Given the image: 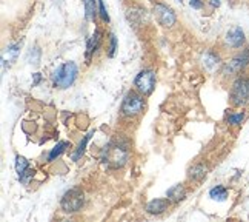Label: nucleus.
<instances>
[{"label": "nucleus", "mask_w": 249, "mask_h": 222, "mask_svg": "<svg viewBox=\"0 0 249 222\" xmlns=\"http://www.w3.org/2000/svg\"><path fill=\"white\" fill-rule=\"evenodd\" d=\"M208 165L205 162H196L193 167H189L188 170V179L191 182H202L208 176Z\"/></svg>", "instance_id": "4468645a"}, {"label": "nucleus", "mask_w": 249, "mask_h": 222, "mask_svg": "<svg viewBox=\"0 0 249 222\" xmlns=\"http://www.w3.org/2000/svg\"><path fill=\"white\" fill-rule=\"evenodd\" d=\"M97 2H99V17L102 19L103 23H109L111 19H109L107 6H105V2H103V0H97Z\"/></svg>", "instance_id": "393cba45"}, {"label": "nucleus", "mask_w": 249, "mask_h": 222, "mask_svg": "<svg viewBox=\"0 0 249 222\" xmlns=\"http://www.w3.org/2000/svg\"><path fill=\"white\" fill-rule=\"evenodd\" d=\"M79 77V66L75 62H63L51 74V83L57 90H68Z\"/></svg>", "instance_id": "7ed1b4c3"}, {"label": "nucleus", "mask_w": 249, "mask_h": 222, "mask_svg": "<svg viewBox=\"0 0 249 222\" xmlns=\"http://www.w3.org/2000/svg\"><path fill=\"white\" fill-rule=\"evenodd\" d=\"M171 204L172 202L168 198H157V199H152L148 202L146 207H145V211L151 216H160V215L166 213L171 207Z\"/></svg>", "instance_id": "f8f14e48"}, {"label": "nucleus", "mask_w": 249, "mask_h": 222, "mask_svg": "<svg viewBox=\"0 0 249 222\" xmlns=\"http://www.w3.org/2000/svg\"><path fill=\"white\" fill-rule=\"evenodd\" d=\"M129 159V148L128 142L122 139H114L109 143L103 147L100 161L107 168L119 170L126 165V162Z\"/></svg>", "instance_id": "f257e3e1"}, {"label": "nucleus", "mask_w": 249, "mask_h": 222, "mask_svg": "<svg viewBox=\"0 0 249 222\" xmlns=\"http://www.w3.org/2000/svg\"><path fill=\"white\" fill-rule=\"evenodd\" d=\"M34 175H36V170L30 167V168H28V170L23 173V175H22L20 178H18V179H20L22 184H25V185H26V184H30V181L34 178Z\"/></svg>", "instance_id": "a878e982"}, {"label": "nucleus", "mask_w": 249, "mask_h": 222, "mask_svg": "<svg viewBox=\"0 0 249 222\" xmlns=\"http://www.w3.org/2000/svg\"><path fill=\"white\" fill-rule=\"evenodd\" d=\"M189 6L194 9H203L205 3H203V0H189Z\"/></svg>", "instance_id": "bb28decb"}, {"label": "nucleus", "mask_w": 249, "mask_h": 222, "mask_svg": "<svg viewBox=\"0 0 249 222\" xmlns=\"http://www.w3.org/2000/svg\"><path fill=\"white\" fill-rule=\"evenodd\" d=\"M156 83H157V76L152 68H143L134 77V88L143 96H151L152 91L156 90Z\"/></svg>", "instance_id": "0eeeda50"}, {"label": "nucleus", "mask_w": 249, "mask_h": 222, "mask_svg": "<svg viewBox=\"0 0 249 222\" xmlns=\"http://www.w3.org/2000/svg\"><path fill=\"white\" fill-rule=\"evenodd\" d=\"M82 2L86 22H95V19L99 16V2L97 0H82Z\"/></svg>", "instance_id": "f3484780"}, {"label": "nucleus", "mask_w": 249, "mask_h": 222, "mask_svg": "<svg viewBox=\"0 0 249 222\" xmlns=\"http://www.w3.org/2000/svg\"><path fill=\"white\" fill-rule=\"evenodd\" d=\"M20 48H22V42H17V43H9L2 51V68H3V71L6 68H9V66L17 61L18 54H20Z\"/></svg>", "instance_id": "ddd939ff"}, {"label": "nucleus", "mask_w": 249, "mask_h": 222, "mask_svg": "<svg viewBox=\"0 0 249 222\" xmlns=\"http://www.w3.org/2000/svg\"><path fill=\"white\" fill-rule=\"evenodd\" d=\"M223 42H225V46L229 48V50L232 51H238L242 50L243 46H246V34H245V30L242 26H232L229 28L226 31L225 37H223Z\"/></svg>", "instance_id": "1a4fd4ad"}, {"label": "nucleus", "mask_w": 249, "mask_h": 222, "mask_svg": "<svg viewBox=\"0 0 249 222\" xmlns=\"http://www.w3.org/2000/svg\"><path fill=\"white\" fill-rule=\"evenodd\" d=\"M249 68V46H243L242 50L235 51L232 57H229L228 61L223 62L220 74L223 79H235L237 76L246 73Z\"/></svg>", "instance_id": "f03ea898"}, {"label": "nucleus", "mask_w": 249, "mask_h": 222, "mask_svg": "<svg viewBox=\"0 0 249 222\" xmlns=\"http://www.w3.org/2000/svg\"><path fill=\"white\" fill-rule=\"evenodd\" d=\"M40 57H42V51L39 46H33L30 51H28V56H26V61L30 63H34V65H39L40 62Z\"/></svg>", "instance_id": "5701e85b"}, {"label": "nucleus", "mask_w": 249, "mask_h": 222, "mask_svg": "<svg viewBox=\"0 0 249 222\" xmlns=\"http://www.w3.org/2000/svg\"><path fill=\"white\" fill-rule=\"evenodd\" d=\"M208 3L213 8H218L220 5H222V0H208Z\"/></svg>", "instance_id": "c85d7f7f"}, {"label": "nucleus", "mask_w": 249, "mask_h": 222, "mask_svg": "<svg viewBox=\"0 0 249 222\" xmlns=\"http://www.w3.org/2000/svg\"><path fill=\"white\" fill-rule=\"evenodd\" d=\"M200 65H202V68L206 73L214 74L215 71H220V68H222L223 59L217 51L208 48V50H205L202 54H200Z\"/></svg>", "instance_id": "9d476101"}, {"label": "nucleus", "mask_w": 249, "mask_h": 222, "mask_svg": "<svg viewBox=\"0 0 249 222\" xmlns=\"http://www.w3.org/2000/svg\"><path fill=\"white\" fill-rule=\"evenodd\" d=\"M128 20L134 25V26H142L143 23H145V20L148 19V13L145 8L142 6H132L128 9Z\"/></svg>", "instance_id": "2eb2a0df"}, {"label": "nucleus", "mask_w": 249, "mask_h": 222, "mask_svg": "<svg viewBox=\"0 0 249 222\" xmlns=\"http://www.w3.org/2000/svg\"><path fill=\"white\" fill-rule=\"evenodd\" d=\"M68 148H71V142H66V141L57 142V145L50 153H48V162H54L57 158H60Z\"/></svg>", "instance_id": "6ab92c4d"}, {"label": "nucleus", "mask_w": 249, "mask_h": 222, "mask_svg": "<svg viewBox=\"0 0 249 222\" xmlns=\"http://www.w3.org/2000/svg\"><path fill=\"white\" fill-rule=\"evenodd\" d=\"M146 96H143L142 93H139L136 88L129 90L124 98L122 101L120 105V114L123 118H128V119H136L139 116L145 111L146 107V101H145Z\"/></svg>", "instance_id": "39448f33"}, {"label": "nucleus", "mask_w": 249, "mask_h": 222, "mask_svg": "<svg viewBox=\"0 0 249 222\" xmlns=\"http://www.w3.org/2000/svg\"><path fill=\"white\" fill-rule=\"evenodd\" d=\"M28 168H30V162H28V159L23 158V156H17L16 158V173H17V176L20 178Z\"/></svg>", "instance_id": "4be33fe9"}, {"label": "nucleus", "mask_w": 249, "mask_h": 222, "mask_svg": "<svg viewBox=\"0 0 249 222\" xmlns=\"http://www.w3.org/2000/svg\"><path fill=\"white\" fill-rule=\"evenodd\" d=\"M246 111L243 108H240L238 111H231V113H228L226 114V123L229 125V127H242L243 122L246 121Z\"/></svg>", "instance_id": "a211bd4d"}, {"label": "nucleus", "mask_w": 249, "mask_h": 222, "mask_svg": "<svg viewBox=\"0 0 249 222\" xmlns=\"http://www.w3.org/2000/svg\"><path fill=\"white\" fill-rule=\"evenodd\" d=\"M229 196V190L225 185H215L209 190V198L217 202H225Z\"/></svg>", "instance_id": "aec40b11"}, {"label": "nucleus", "mask_w": 249, "mask_h": 222, "mask_svg": "<svg viewBox=\"0 0 249 222\" xmlns=\"http://www.w3.org/2000/svg\"><path fill=\"white\" fill-rule=\"evenodd\" d=\"M102 42H103V31L100 28H95L94 30V34L86 40V51H85V57H86V65H89L94 54L100 50L102 46Z\"/></svg>", "instance_id": "9b49d317"}, {"label": "nucleus", "mask_w": 249, "mask_h": 222, "mask_svg": "<svg viewBox=\"0 0 249 222\" xmlns=\"http://www.w3.org/2000/svg\"><path fill=\"white\" fill-rule=\"evenodd\" d=\"M229 103L234 108H246L249 105V76L246 73L232 79L229 88Z\"/></svg>", "instance_id": "20e7f679"}, {"label": "nucleus", "mask_w": 249, "mask_h": 222, "mask_svg": "<svg viewBox=\"0 0 249 222\" xmlns=\"http://www.w3.org/2000/svg\"><path fill=\"white\" fill-rule=\"evenodd\" d=\"M117 45H119V42H117L116 34H114V33H109V37H108V53H107L109 59H112V57L116 56Z\"/></svg>", "instance_id": "b1692460"}, {"label": "nucleus", "mask_w": 249, "mask_h": 222, "mask_svg": "<svg viewBox=\"0 0 249 222\" xmlns=\"http://www.w3.org/2000/svg\"><path fill=\"white\" fill-rule=\"evenodd\" d=\"M152 16L157 20V23L161 28H166V30H171L177 25V14L169 5L160 2V0H152Z\"/></svg>", "instance_id": "423d86ee"}, {"label": "nucleus", "mask_w": 249, "mask_h": 222, "mask_svg": "<svg viewBox=\"0 0 249 222\" xmlns=\"http://www.w3.org/2000/svg\"><path fill=\"white\" fill-rule=\"evenodd\" d=\"M166 198L172 204H180L181 201L186 198V188L183 184H176L166 190Z\"/></svg>", "instance_id": "dca6fc26"}, {"label": "nucleus", "mask_w": 249, "mask_h": 222, "mask_svg": "<svg viewBox=\"0 0 249 222\" xmlns=\"http://www.w3.org/2000/svg\"><path fill=\"white\" fill-rule=\"evenodd\" d=\"M85 205V195L80 188H71L65 193L60 201V208L65 213H77Z\"/></svg>", "instance_id": "6e6552de"}, {"label": "nucleus", "mask_w": 249, "mask_h": 222, "mask_svg": "<svg viewBox=\"0 0 249 222\" xmlns=\"http://www.w3.org/2000/svg\"><path fill=\"white\" fill-rule=\"evenodd\" d=\"M40 81H42L40 73H34V74H33V86H37V85L40 83Z\"/></svg>", "instance_id": "cd10ccee"}, {"label": "nucleus", "mask_w": 249, "mask_h": 222, "mask_svg": "<svg viewBox=\"0 0 249 222\" xmlns=\"http://www.w3.org/2000/svg\"><path fill=\"white\" fill-rule=\"evenodd\" d=\"M92 134H94V131H91V133H88L86 136L80 141V143L77 145V148H75L74 151H72V154H71V159L72 161H79L83 154H85V151H86V145H88V142H89V139L92 138Z\"/></svg>", "instance_id": "412c9836"}]
</instances>
